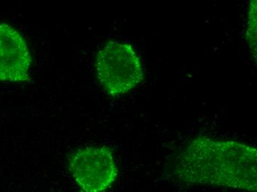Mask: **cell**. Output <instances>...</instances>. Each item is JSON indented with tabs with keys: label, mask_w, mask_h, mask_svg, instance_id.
Returning a JSON list of instances; mask_svg holds the SVG:
<instances>
[{
	"label": "cell",
	"mask_w": 257,
	"mask_h": 192,
	"mask_svg": "<svg viewBox=\"0 0 257 192\" xmlns=\"http://www.w3.org/2000/svg\"><path fill=\"white\" fill-rule=\"evenodd\" d=\"M180 182L256 191V150L236 142L194 140L175 166Z\"/></svg>",
	"instance_id": "obj_1"
},
{
	"label": "cell",
	"mask_w": 257,
	"mask_h": 192,
	"mask_svg": "<svg viewBox=\"0 0 257 192\" xmlns=\"http://www.w3.org/2000/svg\"><path fill=\"white\" fill-rule=\"evenodd\" d=\"M97 78L112 96L126 94L144 79L142 61L133 47L123 42H108L95 61Z\"/></svg>",
	"instance_id": "obj_2"
},
{
	"label": "cell",
	"mask_w": 257,
	"mask_h": 192,
	"mask_svg": "<svg viewBox=\"0 0 257 192\" xmlns=\"http://www.w3.org/2000/svg\"><path fill=\"white\" fill-rule=\"evenodd\" d=\"M69 169L83 192H104L118 176L112 151L106 147H84L72 154Z\"/></svg>",
	"instance_id": "obj_3"
},
{
	"label": "cell",
	"mask_w": 257,
	"mask_h": 192,
	"mask_svg": "<svg viewBox=\"0 0 257 192\" xmlns=\"http://www.w3.org/2000/svg\"><path fill=\"white\" fill-rule=\"evenodd\" d=\"M31 62L23 36L12 26L0 23V82H26Z\"/></svg>",
	"instance_id": "obj_4"
},
{
	"label": "cell",
	"mask_w": 257,
	"mask_h": 192,
	"mask_svg": "<svg viewBox=\"0 0 257 192\" xmlns=\"http://www.w3.org/2000/svg\"><path fill=\"white\" fill-rule=\"evenodd\" d=\"M256 2L254 1V4L252 3L253 8L250 9V17H249L248 30H247V35H248V41L250 46L254 47L255 51H256Z\"/></svg>",
	"instance_id": "obj_5"
}]
</instances>
